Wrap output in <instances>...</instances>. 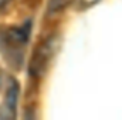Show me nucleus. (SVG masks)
Instances as JSON below:
<instances>
[{
  "label": "nucleus",
  "mask_w": 122,
  "mask_h": 120,
  "mask_svg": "<svg viewBox=\"0 0 122 120\" xmlns=\"http://www.w3.org/2000/svg\"><path fill=\"white\" fill-rule=\"evenodd\" d=\"M56 46H54V40L53 39H48L46 40L43 44H40L31 59L30 63V74L33 77H40L47 66H48V61L53 57V52H54Z\"/></svg>",
  "instance_id": "nucleus-2"
},
{
  "label": "nucleus",
  "mask_w": 122,
  "mask_h": 120,
  "mask_svg": "<svg viewBox=\"0 0 122 120\" xmlns=\"http://www.w3.org/2000/svg\"><path fill=\"white\" fill-rule=\"evenodd\" d=\"M9 87L6 90L4 100L0 106V119L13 120L17 116V100H19V83L13 77L9 80Z\"/></svg>",
  "instance_id": "nucleus-3"
},
{
  "label": "nucleus",
  "mask_w": 122,
  "mask_h": 120,
  "mask_svg": "<svg viewBox=\"0 0 122 120\" xmlns=\"http://www.w3.org/2000/svg\"><path fill=\"white\" fill-rule=\"evenodd\" d=\"M77 1H78L81 9H88V7L94 6V4H97L99 0H77Z\"/></svg>",
  "instance_id": "nucleus-4"
},
{
  "label": "nucleus",
  "mask_w": 122,
  "mask_h": 120,
  "mask_svg": "<svg viewBox=\"0 0 122 120\" xmlns=\"http://www.w3.org/2000/svg\"><path fill=\"white\" fill-rule=\"evenodd\" d=\"M9 3H10V0H0V10H1V9H4Z\"/></svg>",
  "instance_id": "nucleus-5"
},
{
  "label": "nucleus",
  "mask_w": 122,
  "mask_h": 120,
  "mask_svg": "<svg viewBox=\"0 0 122 120\" xmlns=\"http://www.w3.org/2000/svg\"><path fill=\"white\" fill-rule=\"evenodd\" d=\"M31 29L33 22L29 19L20 26H9L0 30V53L13 69H20L24 63Z\"/></svg>",
  "instance_id": "nucleus-1"
}]
</instances>
